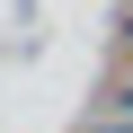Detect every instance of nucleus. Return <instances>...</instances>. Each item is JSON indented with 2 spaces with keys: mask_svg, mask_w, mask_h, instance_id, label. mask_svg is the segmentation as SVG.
Listing matches in <instances>:
<instances>
[{
  "mask_svg": "<svg viewBox=\"0 0 133 133\" xmlns=\"http://www.w3.org/2000/svg\"><path fill=\"white\" fill-rule=\"evenodd\" d=\"M124 44H133V9H124Z\"/></svg>",
  "mask_w": 133,
  "mask_h": 133,
  "instance_id": "f03ea898",
  "label": "nucleus"
},
{
  "mask_svg": "<svg viewBox=\"0 0 133 133\" xmlns=\"http://www.w3.org/2000/svg\"><path fill=\"white\" fill-rule=\"evenodd\" d=\"M124 9H133V0H124Z\"/></svg>",
  "mask_w": 133,
  "mask_h": 133,
  "instance_id": "20e7f679",
  "label": "nucleus"
},
{
  "mask_svg": "<svg viewBox=\"0 0 133 133\" xmlns=\"http://www.w3.org/2000/svg\"><path fill=\"white\" fill-rule=\"evenodd\" d=\"M115 107H124V115H133V71H124V80H115Z\"/></svg>",
  "mask_w": 133,
  "mask_h": 133,
  "instance_id": "f257e3e1",
  "label": "nucleus"
},
{
  "mask_svg": "<svg viewBox=\"0 0 133 133\" xmlns=\"http://www.w3.org/2000/svg\"><path fill=\"white\" fill-rule=\"evenodd\" d=\"M115 133H133V124H115Z\"/></svg>",
  "mask_w": 133,
  "mask_h": 133,
  "instance_id": "7ed1b4c3",
  "label": "nucleus"
}]
</instances>
